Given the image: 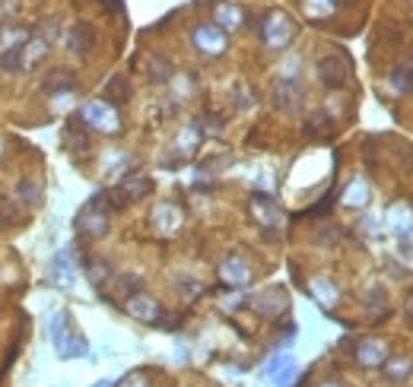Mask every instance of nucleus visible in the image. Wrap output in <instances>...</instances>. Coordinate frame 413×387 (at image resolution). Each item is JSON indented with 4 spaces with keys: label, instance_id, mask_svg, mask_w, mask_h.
Listing matches in <instances>:
<instances>
[{
    "label": "nucleus",
    "instance_id": "f257e3e1",
    "mask_svg": "<svg viewBox=\"0 0 413 387\" xmlns=\"http://www.w3.org/2000/svg\"><path fill=\"white\" fill-rule=\"evenodd\" d=\"M76 118L83 121L86 130H95V133H118L121 130V114L114 111V105L112 102H105V99L83 102Z\"/></svg>",
    "mask_w": 413,
    "mask_h": 387
},
{
    "label": "nucleus",
    "instance_id": "f03ea898",
    "mask_svg": "<svg viewBox=\"0 0 413 387\" xmlns=\"http://www.w3.org/2000/svg\"><path fill=\"white\" fill-rule=\"evenodd\" d=\"M261 23H264L261 25V38H264V44L270 51L289 48V42L296 38V23H292V16H286V13H280V10L267 13Z\"/></svg>",
    "mask_w": 413,
    "mask_h": 387
},
{
    "label": "nucleus",
    "instance_id": "7ed1b4c3",
    "mask_svg": "<svg viewBox=\"0 0 413 387\" xmlns=\"http://www.w3.org/2000/svg\"><path fill=\"white\" fill-rule=\"evenodd\" d=\"M296 67H299V61L292 63V70L283 67V73L277 76V82H273V89H270V99L280 111H296V108L302 105V82H299Z\"/></svg>",
    "mask_w": 413,
    "mask_h": 387
},
{
    "label": "nucleus",
    "instance_id": "20e7f679",
    "mask_svg": "<svg viewBox=\"0 0 413 387\" xmlns=\"http://www.w3.org/2000/svg\"><path fill=\"white\" fill-rule=\"evenodd\" d=\"M124 311L133 321L150 324V327H162V321H165V308L152 295H146V292H137V295L124 298Z\"/></svg>",
    "mask_w": 413,
    "mask_h": 387
},
{
    "label": "nucleus",
    "instance_id": "39448f33",
    "mask_svg": "<svg viewBox=\"0 0 413 387\" xmlns=\"http://www.w3.org/2000/svg\"><path fill=\"white\" fill-rule=\"evenodd\" d=\"M191 44H194L203 57H220L222 51H226L229 38H226V29H220L216 23H200L191 32Z\"/></svg>",
    "mask_w": 413,
    "mask_h": 387
},
{
    "label": "nucleus",
    "instance_id": "423d86ee",
    "mask_svg": "<svg viewBox=\"0 0 413 387\" xmlns=\"http://www.w3.org/2000/svg\"><path fill=\"white\" fill-rule=\"evenodd\" d=\"M315 76H318V82H321V86H328V89L343 86V82H347V76H349L347 57H343V54H321L315 61Z\"/></svg>",
    "mask_w": 413,
    "mask_h": 387
},
{
    "label": "nucleus",
    "instance_id": "0eeeda50",
    "mask_svg": "<svg viewBox=\"0 0 413 387\" xmlns=\"http://www.w3.org/2000/svg\"><path fill=\"white\" fill-rule=\"evenodd\" d=\"M25 42H29V35L25 32H13V35H6V44L4 51H0V73H23L25 70Z\"/></svg>",
    "mask_w": 413,
    "mask_h": 387
},
{
    "label": "nucleus",
    "instance_id": "6e6552de",
    "mask_svg": "<svg viewBox=\"0 0 413 387\" xmlns=\"http://www.w3.org/2000/svg\"><path fill=\"white\" fill-rule=\"evenodd\" d=\"M200 140H203L200 121H194V124L181 127V133H178V140H175V152H178V156H172V159H162V165H165V168H178V165H181L184 159H191V156H194V152H197V146H200Z\"/></svg>",
    "mask_w": 413,
    "mask_h": 387
},
{
    "label": "nucleus",
    "instance_id": "1a4fd4ad",
    "mask_svg": "<svg viewBox=\"0 0 413 387\" xmlns=\"http://www.w3.org/2000/svg\"><path fill=\"white\" fill-rule=\"evenodd\" d=\"M353 359L362 368H381L388 362V346L375 336H362V340L353 343Z\"/></svg>",
    "mask_w": 413,
    "mask_h": 387
},
{
    "label": "nucleus",
    "instance_id": "9d476101",
    "mask_svg": "<svg viewBox=\"0 0 413 387\" xmlns=\"http://www.w3.org/2000/svg\"><path fill=\"white\" fill-rule=\"evenodd\" d=\"M220 279H222V285H229V289H241V285L251 283V266H248L245 257L229 254V257L220 264Z\"/></svg>",
    "mask_w": 413,
    "mask_h": 387
},
{
    "label": "nucleus",
    "instance_id": "9b49d317",
    "mask_svg": "<svg viewBox=\"0 0 413 387\" xmlns=\"http://www.w3.org/2000/svg\"><path fill=\"white\" fill-rule=\"evenodd\" d=\"M251 216L261 228H280L283 226V213H280L277 200L267 194H251Z\"/></svg>",
    "mask_w": 413,
    "mask_h": 387
},
{
    "label": "nucleus",
    "instance_id": "f8f14e48",
    "mask_svg": "<svg viewBox=\"0 0 413 387\" xmlns=\"http://www.w3.org/2000/svg\"><path fill=\"white\" fill-rule=\"evenodd\" d=\"M76 232H80L83 238H89V241L102 238V235L108 232V213H105V209L89 207V203H86V209L76 216Z\"/></svg>",
    "mask_w": 413,
    "mask_h": 387
},
{
    "label": "nucleus",
    "instance_id": "ddd939ff",
    "mask_svg": "<svg viewBox=\"0 0 413 387\" xmlns=\"http://www.w3.org/2000/svg\"><path fill=\"white\" fill-rule=\"evenodd\" d=\"M51 279L57 285H64V289H70L76 283V251L73 247H64V251L54 254V260H51Z\"/></svg>",
    "mask_w": 413,
    "mask_h": 387
},
{
    "label": "nucleus",
    "instance_id": "4468645a",
    "mask_svg": "<svg viewBox=\"0 0 413 387\" xmlns=\"http://www.w3.org/2000/svg\"><path fill=\"white\" fill-rule=\"evenodd\" d=\"M150 222H152V228H156V232L175 235L178 228H181V222H184V213L175 207V203H156V207H152Z\"/></svg>",
    "mask_w": 413,
    "mask_h": 387
},
{
    "label": "nucleus",
    "instance_id": "2eb2a0df",
    "mask_svg": "<svg viewBox=\"0 0 413 387\" xmlns=\"http://www.w3.org/2000/svg\"><path fill=\"white\" fill-rule=\"evenodd\" d=\"M95 48V29L89 23H73L67 29V51L76 57H86Z\"/></svg>",
    "mask_w": 413,
    "mask_h": 387
},
{
    "label": "nucleus",
    "instance_id": "dca6fc26",
    "mask_svg": "<svg viewBox=\"0 0 413 387\" xmlns=\"http://www.w3.org/2000/svg\"><path fill=\"white\" fill-rule=\"evenodd\" d=\"M388 89H391V95L413 92V54L400 57L391 67V73H388Z\"/></svg>",
    "mask_w": 413,
    "mask_h": 387
},
{
    "label": "nucleus",
    "instance_id": "f3484780",
    "mask_svg": "<svg viewBox=\"0 0 413 387\" xmlns=\"http://www.w3.org/2000/svg\"><path fill=\"white\" fill-rule=\"evenodd\" d=\"M369 200H372V188H369L366 178H362V175L349 178V184L343 188V194H340V203H343V207H349V209H366Z\"/></svg>",
    "mask_w": 413,
    "mask_h": 387
},
{
    "label": "nucleus",
    "instance_id": "a211bd4d",
    "mask_svg": "<svg viewBox=\"0 0 413 387\" xmlns=\"http://www.w3.org/2000/svg\"><path fill=\"white\" fill-rule=\"evenodd\" d=\"M251 305H254V311L258 314H264V317H280V314H286V292L283 289H267V292H261V295H254L251 298Z\"/></svg>",
    "mask_w": 413,
    "mask_h": 387
},
{
    "label": "nucleus",
    "instance_id": "6ab92c4d",
    "mask_svg": "<svg viewBox=\"0 0 413 387\" xmlns=\"http://www.w3.org/2000/svg\"><path fill=\"white\" fill-rule=\"evenodd\" d=\"M264 374L267 378H273V384L277 387H289L292 378H296V362H292V355L280 352L264 365Z\"/></svg>",
    "mask_w": 413,
    "mask_h": 387
},
{
    "label": "nucleus",
    "instance_id": "aec40b11",
    "mask_svg": "<svg viewBox=\"0 0 413 387\" xmlns=\"http://www.w3.org/2000/svg\"><path fill=\"white\" fill-rule=\"evenodd\" d=\"M146 80L156 82V86H162V82H172L175 80V67H172V61L165 54H159V51H152V54H146Z\"/></svg>",
    "mask_w": 413,
    "mask_h": 387
},
{
    "label": "nucleus",
    "instance_id": "412c9836",
    "mask_svg": "<svg viewBox=\"0 0 413 387\" xmlns=\"http://www.w3.org/2000/svg\"><path fill=\"white\" fill-rule=\"evenodd\" d=\"M73 86H76V80H73V70H51L48 76L42 80V92H48L51 99L54 95H67V92H73Z\"/></svg>",
    "mask_w": 413,
    "mask_h": 387
},
{
    "label": "nucleus",
    "instance_id": "4be33fe9",
    "mask_svg": "<svg viewBox=\"0 0 413 387\" xmlns=\"http://www.w3.org/2000/svg\"><path fill=\"white\" fill-rule=\"evenodd\" d=\"M73 333H76V327H73V321H70V314L67 311H57V314L51 317V343H54L57 355L64 352V346L70 343V336Z\"/></svg>",
    "mask_w": 413,
    "mask_h": 387
},
{
    "label": "nucleus",
    "instance_id": "5701e85b",
    "mask_svg": "<svg viewBox=\"0 0 413 387\" xmlns=\"http://www.w3.org/2000/svg\"><path fill=\"white\" fill-rule=\"evenodd\" d=\"M213 23L226 32H235V29H241V23H245V10L235 6V4H216L213 6Z\"/></svg>",
    "mask_w": 413,
    "mask_h": 387
},
{
    "label": "nucleus",
    "instance_id": "b1692460",
    "mask_svg": "<svg viewBox=\"0 0 413 387\" xmlns=\"http://www.w3.org/2000/svg\"><path fill=\"white\" fill-rule=\"evenodd\" d=\"M388 228H391L397 238H404V235H410L413 232V213H410V207L407 203H394L391 209H388Z\"/></svg>",
    "mask_w": 413,
    "mask_h": 387
},
{
    "label": "nucleus",
    "instance_id": "393cba45",
    "mask_svg": "<svg viewBox=\"0 0 413 387\" xmlns=\"http://www.w3.org/2000/svg\"><path fill=\"white\" fill-rule=\"evenodd\" d=\"M362 308H366L375 321H381V317L388 314V292H385V285H381V283L369 285L366 295H362Z\"/></svg>",
    "mask_w": 413,
    "mask_h": 387
},
{
    "label": "nucleus",
    "instance_id": "a878e982",
    "mask_svg": "<svg viewBox=\"0 0 413 387\" xmlns=\"http://www.w3.org/2000/svg\"><path fill=\"white\" fill-rule=\"evenodd\" d=\"M309 292H311V298H315L321 308H334L337 305V298H340V292H337V285L330 283L328 276H315L309 283Z\"/></svg>",
    "mask_w": 413,
    "mask_h": 387
},
{
    "label": "nucleus",
    "instance_id": "bb28decb",
    "mask_svg": "<svg viewBox=\"0 0 413 387\" xmlns=\"http://www.w3.org/2000/svg\"><path fill=\"white\" fill-rule=\"evenodd\" d=\"M64 149L67 152H86L89 149V137H86V127H83V121H70L67 127H64Z\"/></svg>",
    "mask_w": 413,
    "mask_h": 387
},
{
    "label": "nucleus",
    "instance_id": "cd10ccee",
    "mask_svg": "<svg viewBox=\"0 0 413 387\" xmlns=\"http://www.w3.org/2000/svg\"><path fill=\"white\" fill-rule=\"evenodd\" d=\"M127 99H131V82H127V76H112V80L105 82V102L124 105Z\"/></svg>",
    "mask_w": 413,
    "mask_h": 387
},
{
    "label": "nucleus",
    "instance_id": "c85d7f7f",
    "mask_svg": "<svg viewBox=\"0 0 413 387\" xmlns=\"http://www.w3.org/2000/svg\"><path fill=\"white\" fill-rule=\"evenodd\" d=\"M48 48H51V44L44 42V38L32 35L29 42H25V70H29V67H35V63H42L44 57H48Z\"/></svg>",
    "mask_w": 413,
    "mask_h": 387
},
{
    "label": "nucleus",
    "instance_id": "c756f323",
    "mask_svg": "<svg viewBox=\"0 0 413 387\" xmlns=\"http://www.w3.org/2000/svg\"><path fill=\"white\" fill-rule=\"evenodd\" d=\"M16 194H19V203H23V207H38V203H42V188H38L32 178H19Z\"/></svg>",
    "mask_w": 413,
    "mask_h": 387
},
{
    "label": "nucleus",
    "instance_id": "7c9ffc66",
    "mask_svg": "<svg viewBox=\"0 0 413 387\" xmlns=\"http://www.w3.org/2000/svg\"><path fill=\"white\" fill-rule=\"evenodd\" d=\"M86 264V276H89V283L95 285V289H102L105 283H112V266L105 264V260H95V264H89V260H83Z\"/></svg>",
    "mask_w": 413,
    "mask_h": 387
},
{
    "label": "nucleus",
    "instance_id": "2f4dec72",
    "mask_svg": "<svg viewBox=\"0 0 413 387\" xmlns=\"http://www.w3.org/2000/svg\"><path fill=\"white\" fill-rule=\"evenodd\" d=\"M302 10L309 19H328L334 16L337 0H302Z\"/></svg>",
    "mask_w": 413,
    "mask_h": 387
},
{
    "label": "nucleus",
    "instance_id": "473e14b6",
    "mask_svg": "<svg viewBox=\"0 0 413 387\" xmlns=\"http://www.w3.org/2000/svg\"><path fill=\"white\" fill-rule=\"evenodd\" d=\"M381 368H385V374H388L391 381H397V378L404 381L407 374L413 371V365H410V359H407V355H388V362H385Z\"/></svg>",
    "mask_w": 413,
    "mask_h": 387
},
{
    "label": "nucleus",
    "instance_id": "72a5a7b5",
    "mask_svg": "<svg viewBox=\"0 0 413 387\" xmlns=\"http://www.w3.org/2000/svg\"><path fill=\"white\" fill-rule=\"evenodd\" d=\"M112 283H114V289H118V298H131V295H137V292H143V283H140V276H133V273L114 276Z\"/></svg>",
    "mask_w": 413,
    "mask_h": 387
},
{
    "label": "nucleus",
    "instance_id": "f704fd0d",
    "mask_svg": "<svg viewBox=\"0 0 413 387\" xmlns=\"http://www.w3.org/2000/svg\"><path fill=\"white\" fill-rule=\"evenodd\" d=\"M16 222H19L16 203H13L6 194H0V226H16Z\"/></svg>",
    "mask_w": 413,
    "mask_h": 387
},
{
    "label": "nucleus",
    "instance_id": "c9c22d12",
    "mask_svg": "<svg viewBox=\"0 0 413 387\" xmlns=\"http://www.w3.org/2000/svg\"><path fill=\"white\" fill-rule=\"evenodd\" d=\"M175 285H178V292H181L184 298H197V295L203 292V285L197 283L194 276H178V279H175Z\"/></svg>",
    "mask_w": 413,
    "mask_h": 387
},
{
    "label": "nucleus",
    "instance_id": "e433bc0d",
    "mask_svg": "<svg viewBox=\"0 0 413 387\" xmlns=\"http://www.w3.org/2000/svg\"><path fill=\"white\" fill-rule=\"evenodd\" d=\"M38 38H44L48 44H54L57 38H61V23H57V19H44V23L38 25Z\"/></svg>",
    "mask_w": 413,
    "mask_h": 387
},
{
    "label": "nucleus",
    "instance_id": "4c0bfd02",
    "mask_svg": "<svg viewBox=\"0 0 413 387\" xmlns=\"http://www.w3.org/2000/svg\"><path fill=\"white\" fill-rule=\"evenodd\" d=\"M114 387H152V384L146 381V374H137V371H133V374H127V378H121Z\"/></svg>",
    "mask_w": 413,
    "mask_h": 387
},
{
    "label": "nucleus",
    "instance_id": "58836bf2",
    "mask_svg": "<svg viewBox=\"0 0 413 387\" xmlns=\"http://www.w3.org/2000/svg\"><path fill=\"white\" fill-rule=\"evenodd\" d=\"M124 165H127V156H124V152H118V149H114V156L105 159V171H108V175H112V171H118V168H124Z\"/></svg>",
    "mask_w": 413,
    "mask_h": 387
},
{
    "label": "nucleus",
    "instance_id": "ea45409f",
    "mask_svg": "<svg viewBox=\"0 0 413 387\" xmlns=\"http://www.w3.org/2000/svg\"><path fill=\"white\" fill-rule=\"evenodd\" d=\"M397 247H400V257L413 260V232L404 235V238H397Z\"/></svg>",
    "mask_w": 413,
    "mask_h": 387
},
{
    "label": "nucleus",
    "instance_id": "a19ab883",
    "mask_svg": "<svg viewBox=\"0 0 413 387\" xmlns=\"http://www.w3.org/2000/svg\"><path fill=\"white\" fill-rule=\"evenodd\" d=\"M404 311H407V317H410V321H413V292H410V295H407V305H404Z\"/></svg>",
    "mask_w": 413,
    "mask_h": 387
},
{
    "label": "nucleus",
    "instance_id": "79ce46f5",
    "mask_svg": "<svg viewBox=\"0 0 413 387\" xmlns=\"http://www.w3.org/2000/svg\"><path fill=\"white\" fill-rule=\"evenodd\" d=\"M318 387H343V384H340V381H337V378H328V381H321V384H318Z\"/></svg>",
    "mask_w": 413,
    "mask_h": 387
},
{
    "label": "nucleus",
    "instance_id": "37998d69",
    "mask_svg": "<svg viewBox=\"0 0 413 387\" xmlns=\"http://www.w3.org/2000/svg\"><path fill=\"white\" fill-rule=\"evenodd\" d=\"M95 387H112V381H102V384H95Z\"/></svg>",
    "mask_w": 413,
    "mask_h": 387
}]
</instances>
